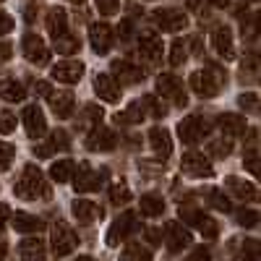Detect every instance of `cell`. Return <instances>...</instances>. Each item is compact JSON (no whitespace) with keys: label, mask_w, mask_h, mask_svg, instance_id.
Segmentation results:
<instances>
[{"label":"cell","mask_w":261,"mask_h":261,"mask_svg":"<svg viewBox=\"0 0 261 261\" xmlns=\"http://www.w3.org/2000/svg\"><path fill=\"white\" fill-rule=\"evenodd\" d=\"M113 73L118 76V84H125V86L141 84V79H144V71L128 60H113Z\"/></svg>","instance_id":"obj_22"},{"label":"cell","mask_w":261,"mask_h":261,"mask_svg":"<svg viewBox=\"0 0 261 261\" xmlns=\"http://www.w3.org/2000/svg\"><path fill=\"white\" fill-rule=\"evenodd\" d=\"M73 172H76V162L73 160H58L50 165V178L55 183H68L73 178Z\"/></svg>","instance_id":"obj_31"},{"label":"cell","mask_w":261,"mask_h":261,"mask_svg":"<svg viewBox=\"0 0 261 261\" xmlns=\"http://www.w3.org/2000/svg\"><path fill=\"white\" fill-rule=\"evenodd\" d=\"M246 162V167H248V172H253V175H258V157H256V149H251V154L243 160Z\"/></svg>","instance_id":"obj_52"},{"label":"cell","mask_w":261,"mask_h":261,"mask_svg":"<svg viewBox=\"0 0 261 261\" xmlns=\"http://www.w3.org/2000/svg\"><path fill=\"white\" fill-rule=\"evenodd\" d=\"M50 243H53V251L55 256H68L76 251L79 246V235L65 225V222H55L53 230H50Z\"/></svg>","instance_id":"obj_5"},{"label":"cell","mask_w":261,"mask_h":261,"mask_svg":"<svg viewBox=\"0 0 261 261\" xmlns=\"http://www.w3.org/2000/svg\"><path fill=\"white\" fill-rule=\"evenodd\" d=\"M16 115L11 113V110H0V134L3 136H8V134H13L16 130Z\"/></svg>","instance_id":"obj_44"},{"label":"cell","mask_w":261,"mask_h":261,"mask_svg":"<svg viewBox=\"0 0 261 261\" xmlns=\"http://www.w3.org/2000/svg\"><path fill=\"white\" fill-rule=\"evenodd\" d=\"M84 76V63L81 60H60L53 65V79L71 86V84H79Z\"/></svg>","instance_id":"obj_13"},{"label":"cell","mask_w":261,"mask_h":261,"mask_svg":"<svg viewBox=\"0 0 261 261\" xmlns=\"http://www.w3.org/2000/svg\"><path fill=\"white\" fill-rule=\"evenodd\" d=\"M8 220H11V209H8V204H0V230L6 227Z\"/></svg>","instance_id":"obj_54"},{"label":"cell","mask_w":261,"mask_h":261,"mask_svg":"<svg viewBox=\"0 0 261 261\" xmlns=\"http://www.w3.org/2000/svg\"><path fill=\"white\" fill-rule=\"evenodd\" d=\"M34 89H37V94H39V97H47V94L53 92L47 81H37V84H34Z\"/></svg>","instance_id":"obj_55"},{"label":"cell","mask_w":261,"mask_h":261,"mask_svg":"<svg viewBox=\"0 0 261 261\" xmlns=\"http://www.w3.org/2000/svg\"><path fill=\"white\" fill-rule=\"evenodd\" d=\"M79 47H81V42H79L76 37H71L68 32L55 39V53H58V55H76Z\"/></svg>","instance_id":"obj_33"},{"label":"cell","mask_w":261,"mask_h":261,"mask_svg":"<svg viewBox=\"0 0 261 261\" xmlns=\"http://www.w3.org/2000/svg\"><path fill=\"white\" fill-rule=\"evenodd\" d=\"M261 248H258V241H253V238H248V241H243V248H241V258L243 261H261Z\"/></svg>","instance_id":"obj_40"},{"label":"cell","mask_w":261,"mask_h":261,"mask_svg":"<svg viewBox=\"0 0 261 261\" xmlns=\"http://www.w3.org/2000/svg\"><path fill=\"white\" fill-rule=\"evenodd\" d=\"M154 89H157V94H160V97L170 99L175 107H186V105H188L186 89H183L180 79H175V76H170V73H160V76H157V81H154Z\"/></svg>","instance_id":"obj_4"},{"label":"cell","mask_w":261,"mask_h":261,"mask_svg":"<svg viewBox=\"0 0 261 261\" xmlns=\"http://www.w3.org/2000/svg\"><path fill=\"white\" fill-rule=\"evenodd\" d=\"M18 258L21 261H42L45 258V243H42V238H37V235L24 238L18 243Z\"/></svg>","instance_id":"obj_25"},{"label":"cell","mask_w":261,"mask_h":261,"mask_svg":"<svg viewBox=\"0 0 261 261\" xmlns=\"http://www.w3.org/2000/svg\"><path fill=\"white\" fill-rule=\"evenodd\" d=\"M68 3H73V6H81V3H84V0H68Z\"/></svg>","instance_id":"obj_61"},{"label":"cell","mask_w":261,"mask_h":261,"mask_svg":"<svg viewBox=\"0 0 261 261\" xmlns=\"http://www.w3.org/2000/svg\"><path fill=\"white\" fill-rule=\"evenodd\" d=\"M217 125H220L227 136H243V134H246V120H243V115H235V113H222L220 120H217Z\"/></svg>","instance_id":"obj_28"},{"label":"cell","mask_w":261,"mask_h":261,"mask_svg":"<svg viewBox=\"0 0 261 261\" xmlns=\"http://www.w3.org/2000/svg\"><path fill=\"white\" fill-rule=\"evenodd\" d=\"M180 167L191 178H212L214 175V167L209 165L206 154H201V151H186L180 160Z\"/></svg>","instance_id":"obj_8"},{"label":"cell","mask_w":261,"mask_h":261,"mask_svg":"<svg viewBox=\"0 0 261 261\" xmlns=\"http://www.w3.org/2000/svg\"><path fill=\"white\" fill-rule=\"evenodd\" d=\"M206 201H209V206H214L217 212H232V204H230V199L222 193V191H209L206 193Z\"/></svg>","instance_id":"obj_36"},{"label":"cell","mask_w":261,"mask_h":261,"mask_svg":"<svg viewBox=\"0 0 261 261\" xmlns=\"http://www.w3.org/2000/svg\"><path fill=\"white\" fill-rule=\"evenodd\" d=\"M230 151H232V141H227V139L209 141V154H212V157H227Z\"/></svg>","instance_id":"obj_41"},{"label":"cell","mask_w":261,"mask_h":261,"mask_svg":"<svg viewBox=\"0 0 261 261\" xmlns=\"http://www.w3.org/2000/svg\"><path fill=\"white\" fill-rule=\"evenodd\" d=\"M183 261H212V251L206 246H199V248H193Z\"/></svg>","instance_id":"obj_48"},{"label":"cell","mask_w":261,"mask_h":261,"mask_svg":"<svg viewBox=\"0 0 261 261\" xmlns=\"http://www.w3.org/2000/svg\"><path fill=\"white\" fill-rule=\"evenodd\" d=\"M115 134L110 128H102V125H94L92 130H89V136H86V149L89 151H110L113 146H115Z\"/></svg>","instance_id":"obj_17"},{"label":"cell","mask_w":261,"mask_h":261,"mask_svg":"<svg viewBox=\"0 0 261 261\" xmlns=\"http://www.w3.org/2000/svg\"><path fill=\"white\" fill-rule=\"evenodd\" d=\"M47 99H50V107L58 118H68L73 113V94L71 92H50Z\"/></svg>","instance_id":"obj_27"},{"label":"cell","mask_w":261,"mask_h":261,"mask_svg":"<svg viewBox=\"0 0 261 261\" xmlns=\"http://www.w3.org/2000/svg\"><path fill=\"white\" fill-rule=\"evenodd\" d=\"M225 186H227V191H230L232 196H238L243 204H256V201H258V191H256V186L248 183V180H241V178L230 175V178L225 180Z\"/></svg>","instance_id":"obj_21"},{"label":"cell","mask_w":261,"mask_h":261,"mask_svg":"<svg viewBox=\"0 0 261 261\" xmlns=\"http://www.w3.org/2000/svg\"><path fill=\"white\" fill-rule=\"evenodd\" d=\"M139 107H141V113H144V115H151V118H165V113H167V107H165L157 97H151V94L141 97Z\"/></svg>","instance_id":"obj_32"},{"label":"cell","mask_w":261,"mask_h":261,"mask_svg":"<svg viewBox=\"0 0 261 261\" xmlns=\"http://www.w3.org/2000/svg\"><path fill=\"white\" fill-rule=\"evenodd\" d=\"M11 55H13V47L8 45V42H0V63H6Z\"/></svg>","instance_id":"obj_53"},{"label":"cell","mask_w":261,"mask_h":261,"mask_svg":"<svg viewBox=\"0 0 261 261\" xmlns=\"http://www.w3.org/2000/svg\"><path fill=\"white\" fill-rule=\"evenodd\" d=\"M238 105H241V110H243V113H258V94L246 92V94L238 97Z\"/></svg>","instance_id":"obj_43"},{"label":"cell","mask_w":261,"mask_h":261,"mask_svg":"<svg viewBox=\"0 0 261 261\" xmlns=\"http://www.w3.org/2000/svg\"><path fill=\"white\" fill-rule=\"evenodd\" d=\"M11 222H13L16 232H24V235H34V232H39L42 227H45V222H42L39 217L29 214V212H13Z\"/></svg>","instance_id":"obj_24"},{"label":"cell","mask_w":261,"mask_h":261,"mask_svg":"<svg viewBox=\"0 0 261 261\" xmlns=\"http://www.w3.org/2000/svg\"><path fill=\"white\" fill-rule=\"evenodd\" d=\"M162 238H165V243H167V251H170V253H180V251H186V248L193 243L191 232H188L180 222H167Z\"/></svg>","instance_id":"obj_12"},{"label":"cell","mask_w":261,"mask_h":261,"mask_svg":"<svg viewBox=\"0 0 261 261\" xmlns=\"http://www.w3.org/2000/svg\"><path fill=\"white\" fill-rule=\"evenodd\" d=\"M0 261H6V248L0 246Z\"/></svg>","instance_id":"obj_60"},{"label":"cell","mask_w":261,"mask_h":261,"mask_svg":"<svg viewBox=\"0 0 261 261\" xmlns=\"http://www.w3.org/2000/svg\"><path fill=\"white\" fill-rule=\"evenodd\" d=\"M212 47L217 50V55H222L225 60H235L232 29L230 27H214V32H212Z\"/></svg>","instance_id":"obj_18"},{"label":"cell","mask_w":261,"mask_h":261,"mask_svg":"<svg viewBox=\"0 0 261 261\" xmlns=\"http://www.w3.org/2000/svg\"><path fill=\"white\" fill-rule=\"evenodd\" d=\"M8 32H13V18L6 11H0V34H8Z\"/></svg>","instance_id":"obj_50"},{"label":"cell","mask_w":261,"mask_h":261,"mask_svg":"<svg viewBox=\"0 0 261 261\" xmlns=\"http://www.w3.org/2000/svg\"><path fill=\"white\" fill-rule=\"evenodd\" d=\"M120 8V0H97V11L102 16H115Z\"/></svg>","instance_id":"obj_47"},{"label":"cell","mask_w":261,"mask_h":261,"mask_svg":"<svg viewBox=\"0 0 261 261\" xmlns=\"http://www.w3.org/2000/svg\"><path fill=\"white\" fill-rule=\"evenodd\" d=\"M16 196L24 201H34V199H42V196H47V183H45V175H42V170L37 165H24L21 170V175L13 186Z\"/></svg>","instance_id":"obj_1"},{"label":"cell","mask_w":261,"mask_h":261,"mask_svg":"<svg viewBox=\"0 0 261 261\" xmlns=\"http://www.w3.org/2000/svg\"><path fill=\"white\" fill-rule=\"evenodd\" d=\"M0 3H3V0H0Z\"/></svg>","instance_id":"obj_62"},{"label":"cell","mask_w":261,"mask_h":261,"mask_svg":"<svg viewBox=\"0 0 261 261\" xmlns=\"http://www.w3.org/2000/svg\"><path fill=\"white\" fill-rule=\"evenodd\" d=\"M21 50H24V58L32 63V65H47L50 60V50L47 45L42 42V37L37 34H24V42H21Z\"/></svg>","instance_id":"obj_10"},{"label":"cell","mask_w":261,"mask_h":261,"mask_svg":"<svg viewBox=\"0 0 261 261\" xmlns=\"http://www.w3.org/2000/svg\"><path fill=\"white\" fill-rule=\"evenodd\" d=\"M115 120L120 123V125H139L141 120H144V113H141V107H139V102H134V105H128L125 110L120 113V115H115Z\"/></svg>","instance_id":"obj_34"},{"label":"cell","mask_w":261,"mask_h":261,"mask_svg":"<svg viewBox=\"0 0 261 261\" xmlns=\"http://www.w3.org/2000/svg\"><path fill=\"white\" fill-rule=\"evenodd\" d=\"M136 227H139L136 214H134V212H123L118 220L110 225V230H107V246H110V248H118L123 241H128V238L136 232Z\"/></svg>","instance_id":"obj_3"},{"label":"cell","mask_w":261,"mask_h":261,"mask_svg":"<svg viewBox=\"0 0 261 261\" xmlns=\"http://www.w3.org/2000/svg\"><path fill=\"white\" fill-rule=\"evenodd\" d=\"M89 42H92V50L99 53V55H107L113 50L115 45V32L110 24H105V21H99V24H92L89 27Z\"/></svg>","instance_id":"obj_9"},{"label":"cell","mask_w":261,"mask_h":261,"mask_svg":"<svg viewBox=\"0 0 261 261\" xmlns=\"http://www.w3.org/2000/svg\"><path fill=\"white\" fill-rule=\"evenodd\" d=\"M50 139H53V144H55L58 149H68V146H71V144H68V134H65V130H55Z\"/></svg>","instance_id":"obj_49"},{"label":"cell","mask_w":261,"mask_h":261,"mask_svg":"<svg viewBox=\"0 0 261 261\" xmlns=\"http://www.w3.org/2000/svg\"><path fill=\"white\" fill-rule=\"evenodd\" d=\"M76 261H97V258H92V256H79Z\"/></svg>","instance_id":"obj_59"},{"label":"cell","mask_w":261,"mask_h":261,"mask_svg":"<svg viewBox=\"0 0 261 261\" xmlns=\"http://www.w3.org/2000/svg\"><path fill=\"white\" fill-rule=\"evenodd\" d=\"M24 18H27V21H34V18H37V8H27V11H24Z\"/></svg>","instance_id":"obj_57"},{"label":"cell","mask_w":261,"mask_h":261,"mask_svg":"<svg viewBox=\"0 0 261 261\" xmlns=\"http://www.w3.org/2000/svg\"><path fill=\"white\" fill-rule=\"evenodd\" d=\"M13 146L8 144V141H0V170H8L11 167V162H13Z\"/></svg>","instance_id":"obj_45"},{"label":"cell","mask_w":261,"mask_h":261,"mask_svg":"<svg viewBox=\"0 0 261 261\" xmlns=\"http://www.w3.org/2000/svg\"><path fill=\"white\" fill-rule=\"evenodd\" d=\"M94 92L102 102L107 105H115L120 102V84L113 79V76H107V73H97L94 76Z\"/></svg>","instance_id":"obj_16"},{"label":"cell","mask_w":261,"mask_h":261,"mask_svg":"<svg viewBox=\"0 0 261 261\" xmlns=\"http://www.w3.org/2000/svg\"><path fill=\"white\" fill-rule=\"evenodd\" d=\"M47 32H50V37L53 39H58V37H63L65 32H68V13H65L63 8H50L47 11Z\"/></svg>","instance_id":"obj_26"},{"label":"cell","mask_w":261,"mask_h":261,"mask_svg":"<svg viewBox=\"0 0 261 261\" xmlns=\"http://www.w3.org/2000/svg\"><path fill=\"white\" fill-rule=\"evenodd\" d=\"M180 220L186 222V225H191V227H196L204 238H209V241H214L217 235H220V225H217L209 214H204V212H199V209H191V206H186L183 212H180Z\"/></svg>","instance_id":"obj_6"},{"label":"cell","mask_w":261,"mask_h":261,"mask_svg":"<svg viewBox=\"0 0 261 261\" xmlns=\"http://www.w3.org/2000/svg\"><path fill=\"white\" fill-rule=\"evenodd\" d=\"M71 212L76 217V222H81V225H92V222H97L99 217H102L99 206L94 201H89V199H73Z\"/></svg>","instance_id":"obj_23"},{"label":"cell","mask_w":261,"mask_h":261,"mask_svg":"<svg viewBox=\"0 0 261 261\" xmlns=\"http://www.w3.org/2000/svg\"><path fill=\"white\" fill-rule=\"evenodd\" d=\"M144 238L151 243V246H160L162 243V232L157 230V227H149V230H144Z\"/></svg>","instance_id":"obj_51"},{"label":"cell","mask_w":261,"mask_h":261,"mask_svg":"<svg viewBox=\"0 0 261 261\" xmlns=\"http://www.w3.org/2000/svg\"><path fill=\"white\" fill-rule=\"evenodd\" d=\"M209 3H212L214 8H225V6L230 3V0H209Z\"/></svg>","instance_id":"obj_58"},{"label":"cell","mask_w":261,"mask_h":261,"mask_svg":"<svg viewBox=\"0 0 261 261\" xmlns=\"http://www.w3.org/2000/svg\"><path fill=\"white\" fill-rule=\"evenodd\" d=\"M188 60V50H186V45L180 39H175L172 42V47H170V65L172 68H178V65H183Z\"/></svg>","instance_id":"obj_38"},{"label":"cell","mask_w":261,"mask_h":261,"mask_svg":"<svg viewBox=\"0 0 261 261\" xmlns=\"http://www.w3.org/2000/svg\"><path fill=\"white\" fill-rule=\"evenodd\" d=\"M149 146L151 151L160 157V160H167L172 154V139H170V130L162 128V125H154L149 130Z\"/></svg>","instance_id":"obj_19"},{"label":"cell","mask_w":261,"mask_h":261,"mask_svg":"<svg viewBox=\"0 0 261 261\" xmlns=\"http://www.w3.org/2000/svg\"><path fill=\"white\" fill-rule=\"evenodd\" d=\"M73 188H76V193H92V191H99V186H102V172H97V170H92L89 165H79V170L73 172Z\"/></svg>","instance_id":"obj_14"},{"label":"cell","mask_w":261,"mask_h":261,"mask_svg":"<svg viewBox=\"0 0 261 261\" xmlns=\"http://www.w3.org/2000/svg\"><path fill=\"white\" fill-rule=\"evenodd\" d=\"M27 97V89H24V84L16 81V79H3L0 81V99H6V102H21Z\"/></svg>","instance_id":"obj_29"},{"label":"cell","mask_w":261,"mask_h":261,"mask_svg":"<svg viewBox=\"0 0 261 261\" xmlns=\"http://www.w3.org/2000/svg\"><path fill=\"white\" fill-rule=\"evenodd\" d=\"M139 53L146 58V60H160L162 53H165V45H162V37H157L154 32H144L139 34Z\"/></svg>","instance_id":"obj_20"},{"label":"cell","mask_w":261,"mask_h":261,"mask_svg":"<svg viewBox=\"0 0 261 261\" xmlns=\"http://www.w3.org/2000/svg\"><path fill=\"white\" fill-rule=\"evenodd\" d=\"M225 79H227L225 71H220L214 63H209L204 71H193L188 84H191V89L199 94L201 99H212V97L220 94V89L225 86Z\"/></svg>","instance_id":"obj_2"},{"label":"cell","mask_w":261,"mask_h":261,"mask_svg":"<svg viewBox=\"0 0 261 261\" xmlns=\"http://www.w3.org/2000/svg\"><path fill=\"white\" fill-rule=\"evenodd\" d=\"M55 151H58V146L53 144V139H50V141H45V144H34V157H39V160L53 157Z\"/></svg>","instance_id":"obj_46"},{"label":"cell","mask_w":261,"mask_h":261,"mask_svg":"<svg viewBox=\"0 0 261 261\" xmlns=\"http://www.w3.org/2000/svg\"><path fill=\"white\" fill-rule=\"evenodd\" d=\"M139 212L144 217H160L165 212V199L160 193H144L141 201H139Z\"/></svg>","instance_id":"obj_30"},{"label":"cell","mask_w":261,"mask_h":261,"mask_svg":"<svg viewBox=\"0 0 261 261\" xmlns=\"http://www.w3.org/2000/svg\"><path fill=\"white\" fill-rule=\"evenodd\" d=\"M154 24L162 29V32H183L188 27V18L183 11H175V8H157L151 13Z\"/></svg>","instance_id":"obj_11"},{"label":"cell","mask_w":261,"mask_h":261,"mask_svg":"<svg viewBox=\"0 0 261 261\" xmlns=\"http://www.w3.org/2000/svg\"><path fill=\"white\" fill-rule=\"evenodd\" d=\"M209 123L201 118V115H188L186 120H180L178 125V136L183 144H196V141H201L206 134H209Z\"/></svg>","instance_id":"obj_7"},{"label":"cell","mask_w":261,"mask_h":261,"mask_svg":"<svg viewBox=\"0 0 261 261\" xmlns=\"http://www.w3.org/2000/svg\"><path fill=\"white\" fill-rule=\"evenodd\" d=\"M99 120H102V107L86 105L81 113V125H99Z\"/></svg>","instance_id":"obj_39"},{"label":"cell","mask_w":261,"mask_h":261,"mask_svg":"<svg viewBox=\"0 0 261 261\" xmlns=\"http://www.w3.org/2000/svg\"><path fill=\"white\" fill-rule=\"evenodd\" d=\"M120 261H151V251H149L146 246L130 243V246H125V251L120 253Z\"/></svg>","instance_id":"obj_35"},{"label":"cell","mask_w":261,"mask_h":261,"mask_svg":"<svg viewBox=\"0 0 261 261\" xmlns=\"http://www.w3.org/2000/svg\"><path fill=\"white\" fill-rule=\"evenodd\" d=\"M120 34H123V39H128V34H130V24H128V21L120 24Z\"/></svg>","instance_id":"obj_56"},{"label":"cell","mask_w":261,"mask_h":261,"mask_svg":"<svg viewBox=\"0 0 261 261\" xmlns=\"http://www.w3.org/2000/svg\"><path fill=\"white\" fill-rule=\"evenodd\" d=\"M110 201H113V204H120V206L130 201V188H128L123 180H118V183L110 186Z\"/></svg>","instance_id":"obj_37"},{"label":"cell","mask_w":261,"mask_h":261,"mask_svg":"<svg viewBox=\"0 0 261 261\" xmlns=\"http://www.w3.org/2000/svg\"><path fill=\"white\" fill-rule=\"evenodd\" d=\"M21 120H24V128L32 139H42L47 134V123H45V115H42L39 105H27L24 113H21Z\"/></svg>","instance_id":"obj_15"},{"label":"cell","mask_w":261,"mask_h":261,"mask_svg":"<svg viewBox=\"0 0 261 261\" xmlns=\"http://www.w3.org/2000/svg\"><path fill=\"white\" fill-rule=\"evenodd\" d=\"M238 225L253 230L258 225V212L256 209H241V212H238Z\"/></svg>","instance_id":"obj_42"}]
</instances>
